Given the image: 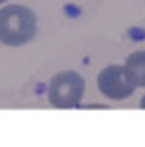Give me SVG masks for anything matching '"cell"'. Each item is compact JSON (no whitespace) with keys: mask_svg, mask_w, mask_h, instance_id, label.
Segmentation results:
<instances>
[{"mask_svg":"<svg viewBox=\"0 0 145 147\" xmlns=\"http://www.w3.org/2000/svg\"><path fill=\"white\" fill-rule=\"evenodd\" d=\"M37 35V15L22 5L0 9V41L5 46H24Z\"/></svg>","mask_w":145,"mask_h":147,"instance_id":"1","label":"cell"},{"mask_svg":"<svg viewBox=\"0 0 145 147\" xmlns=\"http://www.w3.org/2000/svg\"><path fill=\"white\" fill-rule=\"evenodd\" d=\"M85 93V78L78 71H59L50 80L48 100L56 108H74L80 104Z\"/></svg>","mask_w":145,"mask_h":147,"instance_id":"2","label":"cell"},{"mask_svg":"<svg viewBox=\"0 0 145 147\" xmlns=\"http://www.w3.org/2000/svg\"><path fill=\"white\" fill-rule=\"evenodd\" d=\"M126 69L136 87H145V50H136L126 59Z\"/></svg>","mask_w":145,"mask_h":147,"instance_id":"4","label":"cell"},{"mask_svg":"<svg viewBox=\"0 0 145 147\" xmlns=\"http://www.w3.org/2000/svg\"><path fill=\"white\" fill-rule=\"evenodd\" d=\"M98 89L108 100H126L134 93L136 84L130 78L126 65H108L98 76Z\"/></svg>","mask_w":145,"mask_h":147,"instance_id":"3","label":"cell"},{"mask_svg":"<svg viewBox=\"0 0 145 147\" xmlns=\"http://www.w3.org/2000/svg\"><path fill=\"white\" fill-rule=\"evenodd\" d=\"M141 108H145V95H143V100H141Z\"/></svg>","mask_w":145,"mask_h":147,"instance_id":"5","label":"cell"},{"mask_svg":"<svg viewBox=\"0 0 145 147\" xmlns=\"http://www.w3.org/2000/svg\"><path fill=\"white\" fill-rule=\"evenodd\" d=\"M5 2H7V0H0V5H5Z\"/></svg>","mask_w":145,"mask_h":147,"instance_id":"6","label":"cell"}]
</instances>
